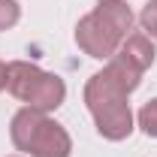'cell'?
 Segmentation results:
<instances>
[{
	"mask_svg": "<svg viewBox=\"0 0 157 157\" xmlns=\"http://www.w3.org/2000/svg\"><path fill=\"white\" fill-rule=\"evenodd\" d=\"M130 91H124L106 70H100L85 85V106L97 124V133L109 142H121L133 133V112H130Z\"/></svg>",
	"mask_w": 157,
	"mask_h": 157,
	"instance_id": "cell-1",
	"label": "cell"
},
{
	"mask_svg": "<svg viewBox=\"0 0 157 157\" xmlns=\"http://www.w3.org/2000/svg\"><path fill=\"white\" fill-rule=\"evenodd\" d=\"M9 136L18 151L30 157H70V151H73L70 133L58 121H52L45 112L30 109V106H24L12 115Z\"/></svg>",
	"mask_w": 157,
	"mask_h": 157,
	"instance_id": "cell-2",
	"label": "cell"
},
{
	"mask_svg": "<svg viewBox=\"0 0 157 157\" xmlns=\"http://www.w3.org/2000/svg\"><path fill=\"white\" fill-rule=\"evenodd\" d=\"M124 39L127 36H124L106 15H100L97 9H91V12H88L85 18H78V24H76V42H78V48H82L85 55H91V58L109 60L118 48H121Z\"/></svg>",
	"mask_w": 157,
	"mask_h": 157,
	"instance_id": "cell-3",
	"label": "cell"
},
{
	"mask_svg": "<svg viewBox=\"0 0 157 157\" xmlns=\"http://www.w3.org/2000/svg\"><path fill=\"white\" fill-rule=\"evenodd\" d=\"M42 73L45 70H39L36 63H30V60H12V63H6V88H9V94L15 100H21V103H27L33 97Z\"/></svg>",
	"mask_w": 157,
	"mask_h": 157,
	"instance_id": "cell-4",
	"label": "cell"
},
{
	"mask_svg": "<svg viewBox=\"0 0 157 157\" xmlns=\"http://www.w3.org/2000/svg\"><path fill=\"white\" fill-rule=\"evenodd\" d=\"M63 97H67V85H63V78L55 76V73H42L36 91H33V97L27 100V106L48 115V112H55L60 103H63Z\"/></svg>",
	"mask_w": 157,
	"mask_h": 157,
	"instance_id": "cell-5",
	"label": "cell"
},
{
	"mask_svg": "<svg viewBox=\"0 0 157 157\" xmlns=\"http://www.w3.org/2000/svg\"><path fill=\"white\" fill-rule=\"evenodd\" d=\"M118 52H121L127 60H133L142 73L154 63V55H157V52H154V42H151L148 33H130V36L121 42V48H118Z\"/></svg>",
	"mask_w": 157,
	"mask_h": 157,
	"instance_id": "cell-6",
	"label": "cell"
},
{
	"mask_svg": "<svg viewBox=\"0 0 157 157\" xmlns=\"http://www.w3.org/2000/svg\"><path fill=\"white\" fill-rule=\"evenodd\" d=\"M94 9L100 15H106L124 36H130V30H133V9L127 6V0H100Z\"/></svg>",
	"mask_w": 157,
	"mask_h": 157,
	"instance_id": "cell-7",
	"label": "cell"
},
{
	"mask_svg": "<svg viewBox=\"0 0 157 157\" xmlns=\"http://www.w3.org/2000/svg\"><path fill=\"white\" fill-rule=\"evenodd\" d=\"M139 127H142L151 139H157V97L148 100V103L139 109Z\"/></svg>",
	"mask_w": 157,
	"mask_h": 157,
	"instance_id": "cell-8",
	"label": "cell"
},
{
	"mask_svg": "<svg viewBox=\"0 0 157 157\" xmlns=\"http://www.w3.org/2000/svg\"><path fill=\"white\" fill-rule=\"evenodd\" d=\"M21 18V6L15 0H0V30H9L15 27Z\"/></svg>",
	"mask_w": 157,
	"mask_h": 157,
	"instance_id": "cell-9",
	"label": "cell"
},
{
	"mask_svg": "<svg viewBox=\"0 0 157 157\" xmlns=\"http://www.w3.org/2000/svg\"><path fill=\"white\" fill-rule=\"evenodd\" d=\"M139 24H142V30H145L151 39H157V0H148V3L142 6Z\"/></svg>",
	"mask_w": 157,
	"mask_h": 157,
	"instance_id": "cell-10",
	"label": "cell"
},
{
	"mask_svg": "<svg viewBox=\"0 0 157 157\" xmlns=\"http://www.w3.org/2000/svg\"><path fill=\"white\" fill-rule=\"evenodd\" d=\"M3 88H6V63L0 60V91H3Z\"/></svg>",
	"mask_w": 157,
	"mask_h": 157,
	"instance_id": "cell-11",
	"label": "cell"
}]
</instances>
